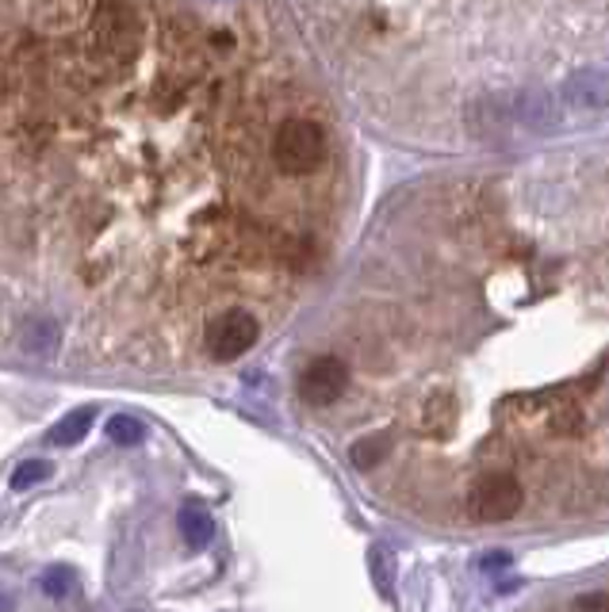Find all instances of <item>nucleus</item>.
Instances as JSON below:
<instances>
[{
    "label": "nucleus",
    "instance_id": "9b49d317",
    "mask_svg": "<svg viewBox=\"0 0 609 612\" xmlns=\"http://www.w3.org/2000/svg\"><path fill=\"white\" fill-rule=\"evenodd\" d=\"M51 474H54V467L46 463V459H23V463L12 471V490L39 487V482H46Z\"/></svg>",
    "mask_w": 609,
    "mask_h": 612
},
{
    "label": "nucleus",
    "instance_id": "f8f14e48",
    "mask_svg": "<svg viewBox=\"0 0 609 612\" xmlns=\"http://www.w3.org/2000/svg\"><path fill=\"white\" fill-rule=\"evenodd\" d=\"M349 456H352V463H357V467H372V463H380V459L388 456V440H383V437L357 440Z\"/></svg>",
    "mask_w": 609,
    "mask_h": 612
},
{
    "label": "nucleus",
    "instance_id": "39448f33",
    "mask_svg": "<svg viewBox=\"0 0 609 612\" xmlns=\"http://www.w3.org/2000/svg\"><path fill=\"white\" fill-rule=\"evenodd\" d=\"M346 386H349V368H346V360H338V357L311 360L300 375V394L311 406H330V402H338L341 394H346Z\"/></svg>",
    "mask_w": 609,
    "mask_h": 612
},
{
    "label": "nucleus",
    "instance_id": "1a4fd4ad",
    "mask_svg": "<svg viewBox=\"0 0 609 612\" xmlns=\"http://www.w3.org/2000/svg\"><path fill=\"white\" fill-rule=\"evenodd\" d=\"M108 440L111 445H123V448H131V445H139L142 437H146V425L139 422V417H131V414H116L108 422Z\"/></svg>",
    "mask_w": 609,
    "mask_h": 612
},
{
    "label": "nucleus",
    "instance_id": "9d476101",
    "mask_svg": "<svg viewBox=\"0 0 609 612\" xmlns=\"http://www.w3.org/2000/svg\"><path fill=\"white\" fill-rule=\"evenodd\" d=\"M23 345H28L31 352H54L58 349V326H54L51 318H43V321H31L28 329H23Z\"/></svg>",
    "mask_w": 609,
    "mask_h": 612
},
{
    "label": "nucleus",
    "instance_id": "4468645a",
    "mask_svg": "<svg viewBox=\"0 0 609 612\" xmlns=\"http://www.w3.org/2000/svg\"><path fill=\"white\" fill-rule=\"evenodd\" d=\"M453 406H448V398H434L429 402V414H426V425L434 433H441V429H448V425H453Z\"/></svg>",
    "mask_w": 609,
    "mask_h": 612
},
{
    "label": "nucleus",
    "instance_id": "7ed1b4c3",
    "mask_svg": "<svg viewBox=\"0 0 609 612\" xmlns=\"http://www.w3.org/2000/svg\"><path fill=\"white\" fill-rule=\"evenodd\" d=\"M518 510H522V487H518V479L507 471L483 474L468 494V513L479 525H502V521H510Z\"/></svg>",
    "mask_w": 609,
    "mask_h": 612
},
{
    "label": "nucleus",
    "instance_id": "6e6552de",
    "mask_svg": "<svg viewBox=\"0 0 609 612\" xmlns=\"http://www.w3.org/2000/svg\"><path fill=\"white\" fill-rule=\"evenodd\" d=\"M181 536L188 539L192 547H207L215 536V521L211 513L204 510H181Z\"/></svg>",
    "mask_w": 609,
    "mask_h": 612
},
{
    "label": "nucleus",
    "instance_id": "423d86ee",
    "mask_svg": "<svg viewBox=\"0 0 609 612\" xmlns=\"http://www.w3.org/2000/svg\"><path fill=\"white\" fill-rule=\"evenodd\" d=\"M559 108H575V111H598L609 103V77L602 69H575L572 77L559 88Z\"/></svg>",
    "mask_w": 609,
    "mask_h": 612
},
{
    "label": "nucleus",
    "instance_id": "0eeeda50",
    "mask_svg": "<svg viewBox=\"0 0 609 612\" xmlns=\"http://www.w3.org/2000/svg\"><path fill=\"white\" fill-rule=\"evenodd\" d=\"M96 422V409L93 406H81L74 409V414H66L58 425H54L51 433H46V440H51L54 448H69V445H81V440L88 437V429H93Z\"/></svg>",
    "mask_w": 609,
    "mask_h": 612
},
{
    "label": "nucleus",
    "instance_id": "2eb2a0df",
    "mask_svg": "<svg viewBox=\"0 0 609 612\" xmlns=\"http://www.w3.org/2000/svg\"><path fill=\"white\" fill-rule=\"evenodd\" d=\"M575 609L579 612H609V593H583V598L575 601Z\"/></svg>",
    "mask_w": 609,
    "mask_h": 612
},
{
    "label": "nucleus",
    "instance_id": "ddd939ff",
    "mask_svg": "<svg viewBox=\"0 0 609 612\" xmlns=\"http://www.w3.org/2000/svg\"><path fill=\"white\" fill-rule=\"evenodd\" d=\"M74 590V570L69 567H51L43 575V593L46 598H66Z\"/></svg>",
    "mask_w": 609,
    "mask_h": 612
},
{
    "label": "nucleus",
    "instance_id": "dca6fc26",
    "mask_svg": "<svg viewBox=\"0 0 609 612\" xmlns=\"http://www.w3.org/2000/svg\"><path fill=\"white\" fill-rule=\"evenodd\" d=\"M12 609V598H0V612H8Z\"/></svg>",
    "mask_w": 609,
    "mask_h": 612
},
{
    "label": "nucleus",
    "instance_id": "f03ea898",
    "mask_svg": "<svg viewBox=\"0 0 609 612\" xmlns=\"http://www.w3.org/2000/svg\"><path fill=\"white\" fill-rule=\"evenodd\" d=\"M272 161L287 176H311L326 161V131L315 119H284L272 134Z\"/></svg>",
    "mask_w": 609,
    "mask_h": 612
},
{
    "label": "nucleus",
    "instance_id": "f257e3e1",
    "mask_svg": "<svg viewBox=\"0 0 609 612\" xmlns=\"http://www.w3.org/2000/svg\"><path fill=\"white\" fill-rule=\"evenodd\" d=\"M93 54L108 66H127L142 46V12L127 4H100L88 12Z\"/></svg>",
    "mask_w": 609,
    "mask_h": 612
},
{
    "label": "nucleus",
    "instance_id": "20e7f679",
    "mask_svg": "<svg viewBox=\"0 0 609 612\" xmlns=\"http://www.w3.org/2000/svg\"><path fill=\"white\" fill-rule=\"evenodd\" d=\"M258 337H261V326L250 310H227L207 326L204 345L211 360H238L258 345Z\"/></svg>",
    "mask_w": 609,
    "mask_h": 612
}]
</instances>
